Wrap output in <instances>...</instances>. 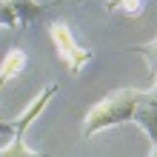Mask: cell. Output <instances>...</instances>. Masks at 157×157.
Listing matches in <instances>:
<instances>
[{"instance_id": "ba28073f", "label": "cell", "mask_w": 157, "mask_h": 157, "mask_svg": "<svg viewBox=\"0 0 157 157\" xmlns=\"http://www.w3.org/2000/svg\"><path fill=\"white\" fill-rule=\"evenodd\" d=\"M134 54H140V57L146 60V66H149V75L157 69V37L151 40V43H143V46H134L132 49Z\"/></svg>"}, {"instance_id": "52a82bcc", "label": "cell", "mask_w": 157, "mask_h": 157, "mask_svg": "<svg viewBox=\"0 0 157 157\" xmlns=\"http://www.w3.org/2000/svg\"><path fill=\"white\" fill-rule=\"evenodd\" d=\"M146 0H106V12H120L126 17H140Z\"/></svg>"}, {"instance_id": "8992f818", "label": "cell", "mask_w": 157, "mask_h": 157, "mask_svg": "<svg viewBox=\"0 0 157 157\" xmlns=\"http://www.w3.org/2000/svg\"><path fill=\"white\" fill-rule=\"evenodd\" d=\"M23 69H26V54H23L20 49H12V52L3 57V63H0V80H3V83L14 80Z\"/></svg>"}, {"instance_id": "5b68a950", "label": "cell", "mask_w": 157, "mask_h": 157, "mask_svg": "<svg viewBox=\"0 0 157 157\" xmlns=\"http://www.w3.org/2000/svg\"><path fill=\"white\" fill-rule=\"evenodd\" d=\"M134 123L149 134L151 143L157 140V89H154V86L143 94L140 106H137V114H134Z\"/></svg>"}, {"instance_id": "277c9868", "label": "cell", "mask_w": 157, "mask_h": 157, "mask_svg": "<svg viewBox=\"0 0 157 157\" xmlns=\"http://www.w3.org/2000/svg\"><path fill=\"white\" fill-rule=\"evenodd\" d=\"M43 12L46 3H37V0H3V26L6 29H26Z\"/></svg>"}, {"instance_id": "6da1fadb", "label": "cell", "mask_w": 157, "mask_h": 157, "mask_svg": "<svg viewBox=\"0 0 157 157\" xmlns=\"http://www.w3.org/2000/svg\"><path fill=\"white\" fill-rule=\"evenodd\" d=\"M146 91L140 89H120L114 94L103 97L100 103H94L89 109L86 120H83V134L91 137L103 128H114V126H123V123H134V114H137V106H140Z\"/></svg>"}, {"instance_id": "30bf717a", "label": "cell", "mask_w": 157, "mask_h": 157, "mask_svg": "<svg viewBox=\"0 0 157 157\" xmlns=\"http://www.w3.org/2000/svg\"><path fill=\"white\" fill-rule=\"evenodd\" d=\"M151 86H154V89H157V69H154V71H151Z\"/></svg>"}, {"instance_id": "9c48e42d", "label": "cell", "mask_w": 157, "mask_h": 157, "mask_svg": "<svg viewBox=\"0 0 157 157\" xmlns=\"http://www.w3.org/2000/svg\"><path fill=\"white\" fill-rule=\"evenodd\" d=\"M149 154H151V157H157V140L151 143V149H149Z\"/></svg>"}, {"instance_id": "7a4b0ae2", "label": "cell", "mask_w": 157, "mask_h": 157, "mask_svg": "<svg viewBox=\"0 0 157 157\" xmlns=\"http://www.w3.org/2000/svg\"><path fill=\"white\" fill-rule=\"evenodd\" d=\"M54 91H57V83H49L40 94L32 97V103L17 114V120H3V132H6V134L12 132L9 143L3 146V157H34V154H37V149H29V146L23 143V134H26V128H29L34 120L43 114V109L52 103Z\"/></svg>"}, {"instance_id": "3957f363", "label": "cell", "mask_w": 157, "mask_h": 157, "mask_svg": "<svg viewBox=\"0 0 157 157\" xmlns=\"http://www.w3.org/2000/svg\"><path fill=\"white\" fill-rule=\"evenodd\" d=\"M49 37H52V43H54V49H57V57L69 66L71 75H80L83 66L94 57L91 49H83V46L75 43V37H71V32H69L66 23H52V26H49Z\"/></svg>"}]
</instances>
